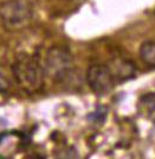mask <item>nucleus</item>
Masks as SVG:
<instances>
[{
  "label": "nucleus",
  "instance_id": "0eeeda50",
  "mask_svg": "<svg viewBox=\"0 0 155 159\" xmlns=\"http://www.w3.org/2000/svg\"><path fill=\"white\" fill-rule=\"evenodd\" d=\"M7 89H8V82L6 77L2 74H0V94L5 93Z\"/></svg>",
  "mask_w": 155,
  "mask_h": 159
},
{
  "label": "nucleus",
  "instance_id": "423d86ee",
  "mask_svg": "<svg viewBox=\"0 0 155 159\" xmlns=\"http://www.w3.org/2000/svg\"><path fill=\"white\" fill-rule=\"evenodd\" d=\"M141 60L150 68H155V40H146L140 47Z\"/></svg>",
  "mask_w": 155,
  "mask_h": 159
},
{
  "label": "nucleus",
  "instance_id": "7ed1b4c3",
  "mask_svg": "<svg viewBox=\"0 0 155 159\" xmlns=\"http://www.w3.org/2000/svg\"><path fill=\"white\" fill-rule=\"evenodd\" d=\"M72 55L64 47H54L49 49L45 56L44 70L54 81L62 82L70 76L74 69Z\"/></svg>",
  "mask_w": 155,
  "mask_h": 159
},
{
  "label": "nucleus",
  "instance_id": "f257e3e1",
  "mask_svg": "<svg viewBox=\"0 0 155 159\" xmlns=\"http://www.w3.org/2000/svg\"><path fill=\"white\" fill-rule=\"evenodd\" d=\"M12 73L17 83L28 94L41 90L44 86V66L32 56L23 55L18 57L12 66Z\"/></svg>",
  "mask_w": 155,
  "mask_h": 159
},
{
  "label": "nucleus",
  "instance_id": "39448f33",
  "mask_svg": "<svg viewBox=\"0 0 155 159\" xmlns=\"http://www.w3.org/2000/svg\"><path fill=\"white\" fill-rule=\"evenodd\" d=\"M111 71L114 74L115 80L116 82H123V81H127V80L133 79L135 76V66L131 62H129L127 60H118L115 61L113 63V66H109Z\"/></svg>",
  "mask_w": 155,
  "mask_h": 159
},
{
  "label": "nucleus",
  "instance_id": "20e7f679",
  "mask_svg": "<svg viewBox=\"0 0 155 159\" xmlns=\"http://www.w3.org/2000/svg\"><path fill=\"white\" fill-rule=\"evenodd\" d=\"M87 82L94 93L103 95L113 90L117 83L110 66L107 64H93L87 71Z\"/></svg>",
  "mask_w": 155,
  "mask_h": 159
},
{
  "label": "nucleus",
  "instance_id": "f03ea898",
  "mask_svg": "<svg viewBox=\"0 0 155 159\" xmlns=\"http://www.w3.org/2000/svg\"><path fill=\"white\" fill-rule=\"evenodd\" d=\"M33 17L31 6L23 0H7L0 6V19L7 30L17 31L30 24Z\"/></svg>",
  "mask_w": 155,
  "mask_h": 159
}]
</instances>
